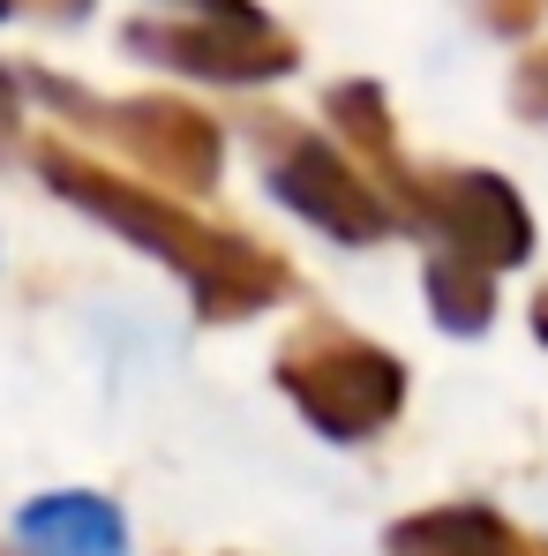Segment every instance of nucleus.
<instances>
[{
  "mask_svg": "<svg viewBox=\"0 0 548 556\" xmlns=\"http://www.w3.org/2000/svg\"><path fill=\"white\" fill-rule=\"evenodd\" d=\"M53 105H68L76 121H98L151 181L166 188H211L218 181V159H226V143H218V128L195 113V105H174V98H120V105H98V98L68 91V84H46Z\"/></svg>",
  "mask_w": 548,
  "mask_h": 556,
  "instance_id": "obj_3",
  "label": "nucleus"
},
{
  "mask_svg": "<svg viewBox=\"0 0 548 556\" xmlns=\"http://www.w3.org/2000/svg\"><path fill=\"white\" fill-rule=\"evenodd\" d=\"M128 46L143 61H166L211 84H271L293 68V38L271 15H166V23H136Z\"/></svg>",
  "mask_w": 548,
  "mask_h": 556,
  "instance_id": "obj_5",
  "label": "nucleus"
},
{
  "mask_svg": "<svg viewBox=\"0 0 548 556\" xmlns=\"http://www.w3.org/2000/svg\"><path fill=\"white\" fill-rule=\"evenodd\" d=\"M38 166H46V181L61 188L68 203L98 211L105 226H120L128 241H143L158 264H174V271L195 286L203 316H248V308H264V301L285 293V271H278L264 249H248V241H233V233L195 226V218L174 211L158 188L113 181L105 166L76 159V151H61V143H46V151H38Z\"/></svg>",
  "mask_w": 548,
  "mask_h": 556,
  "instance_id": "obj_1",
  "label": "nucleus"
},
{
  "mask_svg": "<svg viewBox=\"0 0 548 556\" xmlns=\"http://www.w3.org/2000/svg\"><path fill=\"white\" fill-rule=\"evenodd\" d=\"M511 98H519V113H534V121H548V46L519 68V84H511Z\"/></svg>",
  "mask_w": 548,
  "mask_h": 556,
  "instance_id": "obj_11",
  "label": "nucleus"
},
{
  "mask_svg": "<svg viewBox=\"0 0 548 556\" xmlns=\"http://www.w3.org/2000/svg\"><path fill=\"white\" fill-rule=\"evenodd\" d=\"M406 218H421L451 256L481 264V271H504L534 249V218L496 174H429V181H406Z\"/></svg>",
  "mask_w": 548,
  "mask_h": 556,
  "instance_id": "obj_4",
  "label": "nucleus"
},
{
  "mask_svg": "<svg viewBox=\"0 0 548 556\" xmlns=\"http://www.w3.org/2000/svg\"><path fill=\"white\" fill-rule=\"evenodd\" d=\"M271 188L339 241H375V233L398 226L383 188H368V174L323 136H271Z\"/></svg>",
  "mask_w": 548,
  "mask_h": 556,
  "instance_id": "obj_6",
  "label": "nucleus"
},
{
  "mask_svg": "<svg viewBox=\"0 0 548 556\" xmlns=\"http://www.w3.org/2000/svg\"><path fill=\"white\" fill-rule=\"evenodd\" d=\"M285 391H293V406L323 429V437H375L391 414H398V399H406V376L391 354H375L361 339H346V331H331V324H316V331H301L293 346H285Z\"/></svg>",
  "mask_w": 548,
  "mask_h": 556,
  "instance_id": "obj_2",
  "label": "nucleus"
},
{
  "mask_svg": "<svg viewBox=\"0 0 548 556\" xmlns=\"http://www.w3.org/2000/svg\"><path fill=\"white\" fill-rule=\"evenodd\" d=\"M429 301H436V316H444L451 331H481V324H488V271L444 249V256L429 264Z\"/></svg>",
  "mask_w": 548,
  "mask_h": 556,
  "instance_id": "obj_9",
  "label": "nucleus"
},
{
  "mask_svg": "<svg viewBox=\"0 0 548 556\" xmlns=\"http://www.w3.org/2000/svg\"><path fill=\"white\" fill-rule=\"evenodd\" d=\"M391 542H398L406 556H534L496 511H473V504L429 511V519H406Z\"/></svg>",
  "mask_w": 548,
  "mask_h": 556,
  "instance_id": "obj_8",
  "label": "nucleus"
},
{
  "mask_svg": "<svg viewBox=\"0 0 548 556\" xmlns=\"http://www.w3.org/2000/svg\"><path fill=\"white\" fill-rule=\"evenodd\" d=\"M30 556H128V527L105 496H46L23 511Z\"/></svg>",
  "mask_w": 548,
  "mask_h": 556,
  "instance_id": "obj_7",
  "label": "nucleus"
},
{
  "mask_svg": "<svg viewBox=\"0 0 548 556\" xmlns=\"http://www.w3.org/2000/svg\"><path fill=\"white\" fill-rule=\"evenodd\" d=\"M473 8H481V23H488V30H504V38L534 30V23L548 15V0H473Z\"/></svg>",
  "mask_w": 548,
  "mask_h": 556,
  "instance_id": "obj_10",
  "label": "nucleus"
},
{
  "mask_svg": "<svg viewBox=\"0 0 548 556\" xmlns=\"http://www.w3.org/2000/svg\"><path fill=\"white\" fill-rule=\"evenodd\" d=\"M0 15H53V23H84L91 0H0Z\"/></svg>",
  "mask_w": 548,
  "mask_h": 556,
  "instance_id": "obj_12",
  "label": "nucleus"
}]
</instances>
